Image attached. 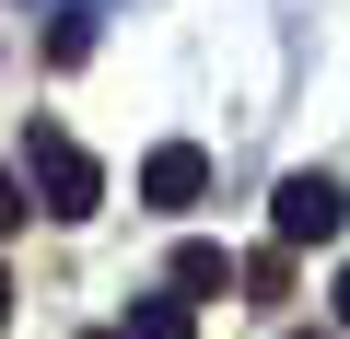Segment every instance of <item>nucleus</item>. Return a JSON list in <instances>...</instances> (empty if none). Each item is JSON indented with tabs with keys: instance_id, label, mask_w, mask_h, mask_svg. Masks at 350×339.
Masks as SVG:
<instances>
[{
	"instance_id": "obj_1",
	"label": "nucleus",
	"mask_w": 350,
	"mask_h": 339,
	"mask_svg": "<svg viewBox=\"0 0 350 339\" xmlns=\"http://www.w3.org/2000/svg\"><path fill=\"white\" fill-rule=\"evenodd\" d=\"M24 176H36V211H59V223L105 211V164H94L70 129H36V140H24Z\"/></svg>"
},
{
	"instance_id": "obj_2",
	"label": "nucleus",
	"mask_w": 350,
	"mask_h": 339,
	"mask_svg": "<svg viewBox=\"0 0 350 339\" xmlns=\"http://www.w3.org/2000/svg\"><path fill=\"white\" fill-rule=\"evenodd\" d=\"M338 223H350V188H338V176H315V164L269 188V234H280V246H327Z\"/></svg>"
},
{
	"instance_id": "obj_3",
	"label": "nucleus",
	"mask_w": 350,
	"mask_h": 339,
	"mask_svg": "<svg viewBox=\"0 0 350 339\" xmlns=\"http://www.w3.org/2000/svg\"><path fill=\"white\" fill-rule=\"evenodd\" d=\"M140 199H152V211H199V199H211V152H199V140H163V152L140 164Z\"/></svg>"
},
{
	"instance_id": "obj_4",
	"label": "nucleus",
	"mask_w": 350,
	"mask_h": 339,
	"mask_svg": "<svg viewBox=\"0 0 350 339\" xmlns=\"http://www.w3.org/2000/svg\"><path fill=\"white\" fill-rule=\"evenodd\" d=\"M163 281H175V292H187V304H222V292H234V258L187 234V246H175V269H163Z\"/></svg>"
},
{
	"instance_id": "obj_5",
	"label": "nucleus",
	"mask_w": 350,
	"mask_h": 339,
	"mask_svg": "<svg viewBox=\"0 0 350 339\" xmlns=\"http://www.w3.org/2000/svg\"><path fill=\"white\" fill-rule=\"evenodd\" d=\"M129 339H199V304L187 292H140L129 304Z\"/></svg>"
},
{
	"instance_id": "obj_6",
	"label": "nucleus",
	"mask_w": 350,
	"mask_h": 339,
	"mask_svg": "<svg viewBox=\"0 0 350 339\" xmlns=\"http://www.w3.org/2000/svg\"><path fill=\"white\" fill-rule=\"evenodd\" d=\"M245 292H257V304H280V292H292V258H280V246H269V258H245Z\"/></svg>"
},
{
	"instance_id": "obj_7",
	"label": "nucleus",
	"mask_w": 350,
	"mask_h": 339,
	"mask_svg": "<svg viewBox=\"0 0 350 339\" xmlns=\"http://www.w3.org/2000/svg\"><path fill=\"white\" fill-rule=\"evenodd\" d=\"M24 211H36V199H24V176L0 164V234H24Z\"/></svg>"
},
{
	"instance_id": "obj_8",
	"label": "nucleus",
	"mask_w": 350,
	"mask_h": 339,
	"mask_svg": "<svg viewBox=\"0 0 350 339\" xmlns=\"http://www.w3.org/2000/svg\"><path fill=\"white\" fill-rule=\"evenodd\" d=\"M338 327H350V269H338Z\"/></svg>"
},
{
	"instance_id": "obj_9",
	"label": "nucleus",
	"mask_w": 350,
	"mask_h": 339,
	"mask_svg": "<svg viewBox=\"0 0 350 339\" xmlns=\"http://www.w3.org/2000/svg\"><path fill=\"white\" fill-rule=\"evenodd\" d=\"M0 327H12V281H0Z\"/></svg>"
},
{
	"instance_id": "obj_10",
	"label": "nucleus",
	"mask_w": 350,
	"mask_h": 339,
	"mask_svg": "<svg viewBox=\"0 0 350 339\" xmlns=\"http://www.w3.org/2000/svg\"><path fill=\"white\" fill-rule=\"evenodd\" d=\"M94 339H129V327H94Z\"/></svg>"
},
{
	"instance_id": "obj_11",
	"label": "nucleus",
	"mask_w": 350,
	"mask_h": 339,
	"mask_svg": "<svg viewBox=\"0 0 350 339\" xmlns=\"http://www.w3.org/2000/svg\"><path fill=\"white\" fill-rule=\"evenodd\" d=\"M292 339H315V327H292Z\"/></svg>"
}]
</instances>
